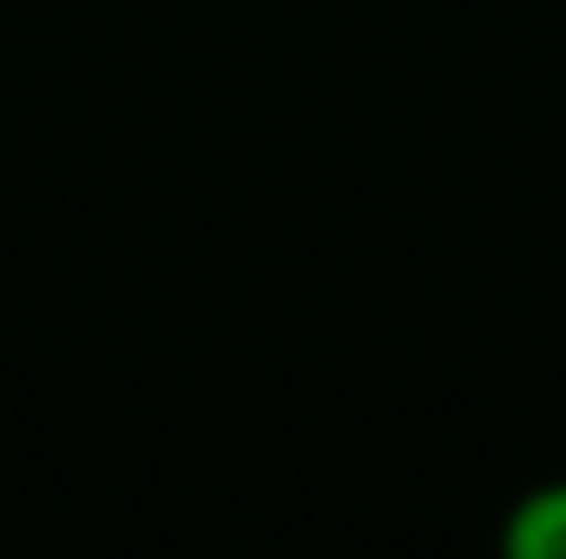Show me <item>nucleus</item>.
I'll list each match as a JSON object with an SVG mask.
<instances>
[{
  "label": "nucleus",
  "mask_w": 566,
  "mask_h": 559,
  "mask_svg": "<svg viewBox=\"0 0 566 559\" xmlns=\"http://www.w3.org/2000/svg\"><path fill=\"white\" fill-rule=\"evenodd\" d=\"M501 553L507 559H566V474L507 500V514H501Z\"/></svg>",
  "instance_id": "1"
}]
</instances>
